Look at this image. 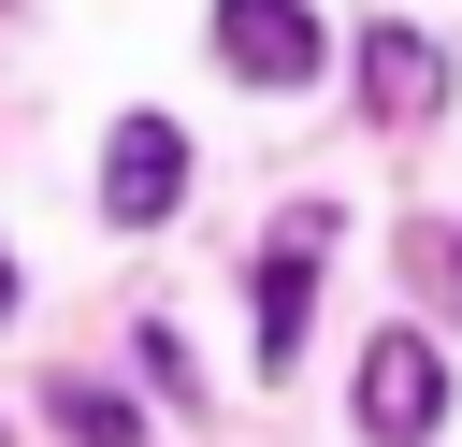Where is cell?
Here are the masks:
<instances>
[{
	"label": "cell",
	"mask_w": 462,
	"mask_h": 447,
	"mask_svg": "<svg viewBox=\"0 0 462 447\" xmlns=\"http://www.w3.org/2000/svg\"><path fill=\"white\" fill-rule=\"evenodd\" d=\"M448 418V346L433 332H375L361 346V447H419Z\"/></svg>",
	"instance_id": "6da1fadb"
},
{
	"label": "cell",
	"mask_w": 462,
	"mask_h": 447,
	"mask_svg": "<svg viewBox=\"0 0 462 447\" xmlns=\"http://www.w3.org/2000/svg\"><path fill=\"white\" fill-rule=\"evenodd\" d=\"M217 58H231L245 87H318L332 29H318L303 0H217Z\"/></svg>",
	"instance_id": "7a4b0ae2"
},
{
	"label": "cell",
	"mask_w": 462,
	"mask_h": 447,
	"mask_svg": "<svg viewBox=\"0 0 462 447\" xmlns=\"http://www.w3.org/2000/svg\"><path fill=\"white\" fill-rule=\"evenodd\" d=\"M173 187H188L173 115H116V144H101V216H116V231H159V216H173Z\"/></svg>",
	"instance_id": "3957f363"
},
{
	"label": "cell",
	"mask_w": 462,
	"mask_h": 447,
	"mask_svg": "<svg viewBox=\"0 0 462 447\" xmlns=\"http://www.w3.org/2000/svg\"><path fill=\"white\" fill-rule=\"evenodd\" d=\"M433 101H448L433 29H361V115H375V130H419Z\"/></svg>",
	"instance_id": "277c9868"
},
{
	"label": "cell",
	"mask_w": 462,
	"mask_h": 447,
	"mask_svg": "<svg viewBox=\"0 0 462 447\" xmlns=\"http://www.w3.org/2000/svg\"><path fill=\"white\" fill-rule=\"evenodd\" d=\"M303 303H318V216H289L274 260H260V375L303 360Z\"/></svg>",
	"instance_id": "5b68a950"
},
{
	"label": "cell",
	"mask_w": 462,
	"mask_h": 447,
	"mask_svg": "<svg viewBox=\"0 0 462 447\" xmlns=\"http://www.w3.org/2000/svg\"><path fill=\"white\" fill-rule=\"evenodd\" d=\"M58 433H72V447H144V418H130L101 375H58Z\"/></svg>",
	"instance_id": "8992f818"
},
{
	"label": "cell",
	"mask_w": 462,
	"mask_h": 447,
	"mask_svg": "<svg viewBox=\"0 0 462 447\" xmlns=\"http://www.w3.org/2000/svg\"><path fill=\"white\" fill-rule=\"evenodd\" d=\"M0 317H14V260H0Z\"/></svg>",
	"instance_id": "52a82bcc"
},
{
	"label": "cell",
	"mask_w": 462,
	"mask_h": 447,
	"mask_svg": "<svg viewBox=\"0 0 462 447\" xmlns=\"http://www.w3.org/2000/svg\"><path fill=\"white\" fill-rule=\"evenodd\" d=\"M0 447H14V433H0Z\"/></svg>",
	"instance_id": "ba28073f"
}]
</instances>
